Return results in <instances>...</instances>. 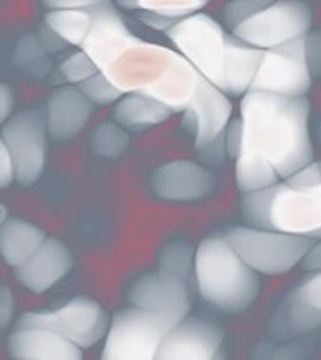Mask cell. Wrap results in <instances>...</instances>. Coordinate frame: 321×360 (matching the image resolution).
Returning <instances> with one entry per match:
<instances>
[{"label": "cell", "mask_w": 321, "mask_h": 360, "mask_svg": "<svg viewBox=\"0 0 321 360\" xmlns=\"http://www.w3.org/2000/svg\"><path fill=\"white\" fill-rule=\"evenodd\" d=\"M310 100L249 91L240 102L242 141L287 179L313 162Z\"/></svg>", "instance_id": "6da1fadb"}, {"label": "cell", "mask_w": 321, "mask_h": 360, "mask_svg": "<svg viewBox=\"0 0 321 360\" xmlns=\"http://www.w3.org/2000/svg\"><path fill=\"white\" fill-rule=\"evenodd\" d=\"M198 292L211 307L228 315H240L257 300L259 276L225 237H210L195 252Z\"/></svg>", "instance_id": "7a4b0ae2"}, {"label": "cell", "mask_w": 321, "mask_h": 360, "mask_svg": "<svg viewBox=\"0 0 321 360\" xmlns=\"http://www.w3.org/2000/svg\"><path fill=\"white\" fill-rule=\"evenodd\" d=\"M185 318L166 311H149L137 307L124 308L108 326L102 359L152 360L173 326Z\"/></svg>", "instance_id": "3957f363"}, {"label": "cell", "mask_w": 321, "mask_h": 360, "mask_svg": "<svg viewBox=\"0 0 321 360\" xmlns=\"http://www.w3.org/2000/svg\"><path fill=\"white\" fill-rule=\"evenodd\" d=\"M225 238L256 273L266 276L289 273L313 247L308 237L256 227H233Z\"/></svg>", "instance_id": "277c9868"}, {"label": "cell", "mask_w": 321, "mask_h": 360, "mask_svg": "<svg viewBox=\"0 0 321 360\" xmlns=\"http://www.w3.org/2000/svg\"><path fill=\"white\" fill-rule=\"evenodd\" d=\"M168 37L203 78L220 88L228 34L207 14H193L169 29Z\"/></svg>", "instance_id": "5b68a950"}, {"label": "cell", "mask_w": 321, "mask_h": 360, "mask_svg": "<svg viewBox=\"0 0 321 360\" xmlns=\"http://www.w3.org/2000/svg\"><path fill=\"white\" fill-rule=\"evenodd\" d=\"M313 24L310 6L298 0L269 4L249 20L233 29V36L249 46L268 51L308 36Z\"/></svg>", "instance_id": "8992f818"}, {"label": "cell", "mask_w": 321, "mask_h": 360, "mask_svg": "<svg viewBox=\"0 0 321 360\" xmlns=\"http://www.w3.org/2000/svg\"><path fill=\"white\" fill-rule=\"evenodd\" d=\"M311 88V68L308 61V36L264 51L259 71L250 91L304 97Z\"/></svg>", "instance_id": "52a82bcc"}, {"label": "cell", "mask_w": 321, "mask_h": 360, "mask_svg": "<svg viewBox=\"0 0 321 360\" xmlns=\"http://www.w3.org/2000/svg\"><path fill=\"white\" fill-rule=\"evenodd\" d=\"M19 326H39L60 332L80 349H90L108 332V313L98 301L89 296H77L54 311L27 313Z\"/></svg>", "instance_id": "ba28073f"}, {"label": "cell", "mask_w": 321, "mask_h": 360, "mask_svg": "<svg viewBox=\"0 0 321 360\" xmlns=\"http://www.w3.org/2000/svg\"><path fill=\"white\" fill-rule=\"evenodd\" d=\"M46 115L41 110H26L4 124L2 144L9 149L15 166V179L29 186L41 178L46 165Z\"/></svg>", "instance_id": "9c48e42d"}, {"label": "cell", "mask_w": 321, "mask_h": 360, "mask_svg": "<svg viewBox=\"0 0 321 360\" xmlns=\"http://www.w3.org/2000/svg\"><path fill=\"white\" fill-rule=\"evenodd\" d=\"M176 51L139 39L102 71L122 94H148L173 65Z\"/></svg>", "instance_id": "30bf717a"}, {"label": "cell", "mask_w": 321, "mask_h": 360, "mask_svg": "<svg viewBox=\"0 0 321 360\" xmlns=\"http://www.w3.org/2000/svg\"><path fill=\"white\" fill-rule=\"evenodd\" d=\"M270 227L293 236L321 237V186L299 188L277 183L270 203Z\"/></svg>", "instance_id": "8fae6325"}, {"label": "cell", "mask_w": 321, "mask_h": 360, "mask_svg": "<svg viewBox=\"0 0 321 360\" xmlns=\"http://www.w3.org/2000/svg\"><path fill=\"white\" fill-rule=\"evenodd\" d=\"M232 117V103L222 90L199 78L193 98L185 110V124L198 150H211L222 141Z\"/></svg>", "instance_id": "7c38bea8"}, {"label": "cell", "mask_w": 321, "mask_h": 360, "mask_svg": "<svg viewBox=\"0 0 321 360\" xmlns=\"http://www.w3.org/2000/svg\"><path fill=\"white\" fill-rule=\"evenodd\" d=\"M91 27L85 43L81 44V51L90 56V60L98 66L100 71L114 63L125 49L131 48L139 41L125 26L122 15L112 2L97 0L90 7Z\"/></svg>", "instance_id": "4fadbf2b"}, {"label": "cell", "mask_w": 321, "mask_h": 360, "mask_svg": "<svg viewBox=\"0 0 321 360\" xmlns=\"http://www.w3.org/2000/svg\"><path fill=\"white\" fill-rule=\"evenodd\" d=\"M151 188L157 198L166 202H197L214 191L215 176L198 162L179 159L154 171Z\"/></svg>", "instance_id": "5bb4252c"}, {"label": "cell", "mask_w": 321, "mask_h": 360, "mask_svg": "<svg viewBox=\"0 0 321 360\" xmlns=\"http://www.w3.org/2000/svg\"><path fill=\"white\" fill-rule=\"evenodd\" d=\"M223 333L218 326L197 318H185L169 330L162 340L159 360H211L218 359Z\"/></svg>", "instance_id": "9a60e30c"}, {"label": "cell", "mask_w": 321, "mask_h": 360, "mask_svg": "<svg viewBox=\"0 0 321 360\" xmlns=\"http://www.w3.org/2000/svg\"><path fill=\"white\" fill-rule=\"evenodd\" d=\"M73 267V254L65 242L48 237L39 250L15 269V278L26 290L43 295L61 279L68 276Z\"/></svg>", "instance_id": "2e32d148"}, {"label": "cell", "mask_w": 321, "mask_h": 360, "mask_svg": "<svg viewBox=\"0 0 321 360\" xmlns=\"http://www.w3.org/2000/svg\"><path fill=\"white\" fill-rule=\"evenodd\" d=\"M132 307L149 311H166L186 318L190 311L186 284L181 279L164 273L144 274L132 283L129 290Z\"/></svg>", "instance_id": "e0dca14e"}, {"label": "cell", "mask_w": 321, "mask_h": 360, "mask_svg": "<svg viewBox=\"0 0 321 360\" xmlns=\"http://www.w3.org/2000/svg\"><path fill=\"white\" fill-rule=\"evenodd\" d=\"M7 349L15 360H80L81 349L60 332L39 326H19Z\"/></svg>", "instance_id": "ac0fdd59"}, {"label": "cell", "mask_w": 321, "mask_h": 360, "mask_svg": "<svg viewBox=\"0 0 321 360\" xmlns=\"http://www.w3.org/2000/svg\"><path fill=\"white\" fill-rule=\"evenodd\" d=\"M90 117L91 102L77 88H60L48 100L46 124L54 141L73 139L85 129Z\"/></svg>", "instance_id": "d6986e66"}, {"label": "cell", "mask_w": 321, "mask_h": 360, "mask_svg": "<svg viewBox=\"0 0 321 360\" xmlns=\"http://www.w3.org/2000/svg\"><path fill=\"white\" fill-rule=\"evenodd\" d=\"M264 58L262 49L249 46L244 41L237 39L233 34H228L227 51H225L222 82L220 88L225 95L240 97L250 91L261 61Z\"/></svg>", "instance_id": "ffe728a7"}, {"label": "cell", "mask_w": 321, "mask_h": 360, "mask_svg": "<svg viewBox=\"0 0 321 360\" xmlns=\"http://www.w3.org/2000/svg\"><path fill=\"white\" fill-rule=\"evenodd\" d=\"M202 75L198 70L178 53L169 70L148 90V97H152L169 107L173 112H185L193 98Z\"/></svg>", "instance_id": "44dd1931"}, {"label": "cell", "mask_w": 321, "mask_h": 360, "mask_svg": "<svg viewBox=\"0 0 321 360\" xmlns=\"http://www.w3.org/2000/svg\"><path fill=\"white\" fill-rule=\"evenodd\" d=\"M46 233L26 220L9 219L2 224L0 252L7 266L18 269L34 255L44 244Z\"/></svg>", "instance_id": "7402d4cb"}, {"label": "cell", "mask_w": 321, "mask_h": 360, "mask_svg": "<svg viewBox=\"0 0 321 360\" xmlns=\"http://www.w3.org/2000/svg\"><path fill=\"white\" fill-rule=\"evenodd\" d=\"M279 174L273 165L259 150L250 148L242 141L240 150L235 158V181L242 193L264 190L279 183Z\"/></svg>", "instance_id": "603a6c76"}, {"label": "cell", "mask_w": 321, "mask_h": 360, "mask_svg": "<svg viewBox=\"0 0 321 360\" xmlns=\"http://www.w3.org/2000/svg\"><path fill=\"white\" fill-rule=\"evenodd\" d=\"M174 112L159 100L140 94H129L115 108V120L127 129H144L159 125Z\"/></svg>", "instance_id": "cb8c5ba5"}, {"label": "cell", "mask_w": 321, "mask_h": 360, "mask_svg": "<svg viewBox=\"0 0 321 360\" xmlns=\"http://www.w3.org/2000/svg\"><path fill=\"white\" fill-rule=\"evenodd\" d=\"M321 326V309L304 303L293 291L284 301L279 315L273 321V333L279 337L286 335H303Z\"/></svg>", "instance_id": "d4e9b609"}, {"label": "cell", "mask_w": 321, "mask_h": 360, "mask_svg": "<svg viewBox=\"0 0 321 360\" xmlns=\"http://www.w3.org/2000/svg\"><path fill=\"white\" fill-rule=\"evenodd\" d=\"M44 26L51 29L65 43L81 46L91 27V14L89 9L49 11L44 15Z\"/></svg>", "instance_id": "484cf974"}, {"label": "cell", "mask_w": 321, "mask_h": 360, "mask_svg": "<svg viewBox=\"0 0 321 360\" xmlns=\"http://www.w3.org/2000/svg\"><path fill=\"white\" fill-rule=\"evenodd\" d=\"M119 6L154 12L162 18L181 20L198 14L203 7L208 6V2L207 0H137V2H119Z\"/></svg>", "instance_id": "4316f807"}, {"label": "cell", "mask_w": 321, "mask_h": 360, "mask_svg": "<svg viewBox=\"0 0 321 360\" xmlns=\"http://www.w3.org/2000/svg\"><path fill=\"white\" fill-rule=\"evenodd\" d=\"M276 186L277 185L264 188V190L250 191V193H244L242 196V217L252 227L273 230L270 227V203H273L274 193H276Z\"/></svg>", "instance_id": "83f0119b"}, {"label": "cell", "mask_w": 321, "mask_h": 360, "mask_svg": "<svg viewBox=\"0 0 321 360\" xmlns=\"http://www.w3.org/2000/svg\"><path fill=\"white\" fill-rule=\"evenodd\" d=\"M195 266V254L191 245L185 240H173L159 254V273L185 281Z\"/></svg>", "instance_id": "f1b7e54d"}, {"label": "cell", "mask_w": 321, "mask_h": 360, "mask_svg": "<svg viewBox=\"0 0 321 360\" xmlns=\"http://www.w3.org/2000/svg\"><path fill=\"white\" fill-rule=\"evenodd\" d=\"M129 148V136L114 122H103L95 129L91 137V149L100 158L117 159Z\"/></svg>", "instance_id": "f546056e"}, {"label": "cell", "mask_w": 321, "mask_h": 360, "mask_svg": "<svg viewBox=\"0 0 321 360\" xmlns=\"http://www.w3.org/2000/svg\"><path fill=\"white\" fill-rule=\"evenodd\" d=\"M15 65L22 70L31 71L32 75H46L49 71V61L46 56V49L39 37L24 36L18 43L14 53Z\"/></svg>", "instance_id": "4dcf8cb0"}, {"label": "cell", "mask_w": 321, "mask_h": 360, "mask_svg": "<svg viewBox=\"0 0 321 360\" xmlns=\"http://www.w3.org/2000/svg\"><path fill=\"white\" fill-rule=\"evenodd\" d=\"M80 90L91 103H97V105H110V103L122 98L124 95L102 71L98 75H95L93 78L83 82L80 85Z\"/></svg>", "instance_id": "1f68e13d"}, {"label": "cell", "mask_w": 321, "mask_h": 360, "mask_svg": "<svg viewBox=\"0 0 321 360\" xmlns=\"http://www.w3.org/2000/svg\"><path fill=\"white\" fill-rule=\"evenodd\" d=\"M60 73L65 79H68L70 83H78L81 85L86 79L93 78L95 75L100 73L98 66L90 60V56L85 51L73 53L72 56L66 58L61 63Z\"/></svg>", "instance_id": "d6a6232c"}, {"label": "cell", "mask_w": 321, "mask_h": 360, "mask_svg": "<svg viewBox=\"0 0 321 360\" xmlns=\"http://www.w3.org/2000/svg\"><path fill=\"white\" fill-rule=\"evenodd\" d=\"M270 2H264V0H237V2L227 4L225 7V19H227L228 26L235 29L240 26L242 22L249 20L252 15L269 6Z\"/></svg>", "instance_id": "836d02e7"}, {"label": "cell", "mask_w": 321, "mask_h": 360, "mask_svg": "<svg viewBox=\"0 0 321 360\" xmlns=\"http://www.w3.org/2000/svg\"><path fill=\"white\" fill-rule=\"evenodd\" d=\"M296 296L301 298L304 303L311 304L313 308L321 309V271H315L310 278H306L294 290Z\"/></svg>", "instance_id": "e575fe53"}, {"label": "cell", "mask_w": 321, "mask_h": 360, "mask_svg": "<svg viewBox=\"0 0 321 360\" xmlns=\"http://www.w3.org/2000/svg\"><path fill=\"white\" fill-rule=\"evenodd\" d=\"M15 179V166L6 144H0V185L7 188Z\"/></svg>", "instance_id": "d590c367"}, {"label": "cell", "mask_w": 321, "mask_h": 360, "mask_svg": "<svg viewBox=\"0 0 321 360\" xmlns=\"http://www.w3.org/2000/svg\"><path fill=\"white\" fill-rule=\"evenodd\" d=\"M137 19H139L143 24H145V26L156 29V31H166V32H168L174 24L179 22V20L162 18L159 14H154V12H148V11H143V14H140Z\"/></svg>", "instance_id": "8d00e7d4"}, {"label": "cell", "mask_w": 321, "mask_h": 360, "mask_svg": "<svg viewBox=\"0 0 321 360\" xmlns=\"http://www.w3.org/2000/svg\"><path fill=\"white\" fill-rule=\"evenodd\" d=\"M308 61L311 71H321V32L308 36Z\"/></svg>", "instance_id": "74e56055"}, {"label": "cell", "mask_w": 321, "mask_h": 360, "mask_svg": "<svg viewBox=\"0 0 321 360\" xmlns=\"http://www.w3.org/2000/svg\"><path fill=\"white\" fill-rule=\"evenodd\" d=\"M14 318V296L7 286L2 288V304H0V320L2 328H7Z\"/></svg>", "instance_id": "f35d334b"}, {"label": "cell", "mask_w": 321, "mask_h": 360, "mask_svg": "<svg viewBox=\"0 0 321 360\" xmlns=\"http://www.w3.org/2000/svg\"><path fill=\"white\" fill-rule=\"evenodd\" d=\"M242 146V122L237 120L230 125L227 132V150L232 158H237Z\"/></svg>", "instance_id": "ab89813d"}, {"label": "cell", "mask_w": 321, "mask_h": 360, "mask_svg": "<svg viewBox=\"0 0 321 360\" xmlns=\"http://www.w3.org/2000/svg\"><path fill=\"white\" fill-rule=\"evenodd\" d=\"M97 2V0H95ZM95 2L90 0H51V2H44V6L51 11H72V9H90Z\"/></svg>", "instance_id": "60d3db41"}, {"label": "cell", "mask_w": 321, "mask_h": 360, "mask_svg": "<svg viewBox=\"0 0 321 360\" xmlns=\"http://www.w3.org/2000/svg\"><path fill=\"white\" fill-rule=\"evenodd\" d=\"M0 98H2V103H0V119L6 122L12 115V110H14L15 105L14 91H12L9 85H2V88H0Z\"/></svg>", "instance_id": "b9f144b4"}, {"label": "cell", "mask_w": 321, "mask_h": 360, "mask_svg": "<svg viewBox=\"0 0 321 360\" xmlns=\"http://www.w3.org/2000/svg\"><path fill=\"white\" fill-rule=\"evenodd\" d=\"M41 32H43V34L39 36V41L43 43L46 51H61L63 48H66L65 41H63L60 36L54 34L51 29L44 26V29Z\"/></svg>", "instance_id": "7bdbcfd3"}, {"label": "cell", "mask_w": 321, "mask_h": 360, "mask_svg": "<svg viewBox=\"0 0 321 360\" xmlns=\"http://www.w3.org/2000/svg\"><path fill=\"white\" fill-rule=\"evenodd\" d=\"M303 267L306 271H321V242L313 245L303 261Z\"/></svg>", "instance_id": "ee69618b"}, {"label": "cell", "mask_w": 321, "mask_h": 360, "mask_svg": "<svg viewBox=\"0 0 321 360\" xmlns=\"http://www.w3.org/2000/svg\"><path fill=\"white\" fill-rule=\"evenodd\" d=\"M4 221H7V207L6 205H2V224Z\"/></svg>", "instance_id": "f6af8a7d"}, {"label": "cell", "mask_w": 321, "mask_h": 360, "mask_svg": "<svg viewBox=\"0 0 321 360\" xmlns=\"http://www.w3.org/2000/svg\"><path fill=\"white\" fill-rule=\"evenodd\" d=\"M320 137H321V125H320Z\"/></svg>", "instance_id": "bcb514c9"}]
</instances>
